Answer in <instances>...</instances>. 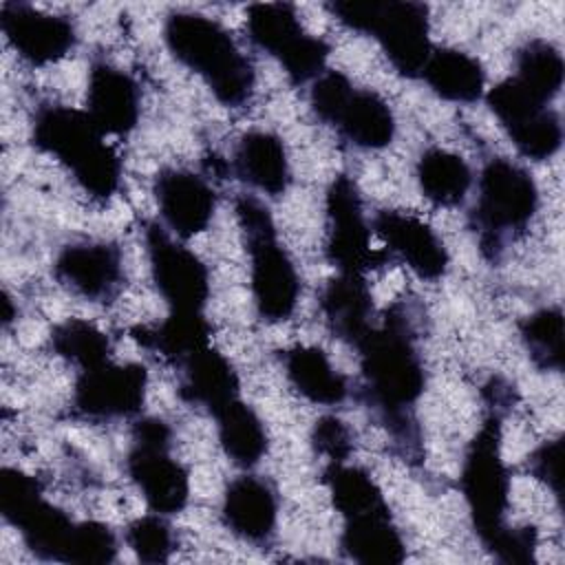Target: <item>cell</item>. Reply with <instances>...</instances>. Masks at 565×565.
<instances>
[{
	"mask_svg": "<svg viewBox=\"0 0 565 565\" xmlns=\"http://www.w3.org/2000/svg\"><path fill=\"white\" fill-rule=\"evenodd\" d=\"M369 406H373L395 437L413 441L411 408L424 393L426 375L415 347L413 327L402 305H393L380 324L355 347Z\"/></svg>",
	"mask_w": 565,
	"mask_h": 565,
	"instance_id": "6da1fadb",
	"label": "cell"
},
{
	"mask_svg": "<svg viewBox=\"0 0 565 565\" xmlns=\"http://www.w3.org/2000/svg\"><path fill=\"white\" fill-rule=\"evenodd\" d=\"M353 88L355 86L351 84V79L347 75H342L340 71H324L311 84L309 104H311L313 115L322 124L331 126L335 115L340 113V108L344 106V102L349 99Z\"/></svg>",
	"mask_w": 565,
	"mask_h": 565,
	"instance_id": "74e56055",
	"label": "cell"
},
{
	"mask_svg": "<svg viewBox=\"0 0 565 565\" xmlns=\"http://www.w3.org/2000/svg\"><path fill=\"white\" fill-rule=\"evenodd\" d=\"M218 444L225 457L238 468H254L267 452V430L256 411L241 397L223 406L216 415Z\"/></svg>",
	"mask_w": 565,
	"mask_h": 565,
	"instance_id": "83f0119b",
	"label": "cell"
},
{
	"mask_svg": "<svg viewBox=\"0 0 565 565\" xmlns=\"http://www.w3.org/2000/svg\"><path fill=\"white\" fill-rule=\"evenodd\" d=\"M243 245L249 254V287L254 307L265 322H285L291 318L300 296V278L294 260L276 236V225L267 205L241 194L234 203Z\"/></svg>",
	"mask_w": 565,
	"mask_h": 565,
	"instance_id": "277c9868",
	"label": "cell"
},
{
	"mask_svg": "<svg viewBox=\"0 0 565 565\" xmlns=\"http://www.w3.org/2000/svg\"><path fill=\"white\" fill-rule=\"evenodd\" d=\"M141 110L137 82L108 62H95L88 71L86 113L104 135H128Z\"/></svg>",
	"mask_w": 565,
	"mask_h": 565,
	"instance_id": "ac0fdd59",
	"label": "cell"
},
{
	"mask_svg": "<svg viewBox=\"0 0 565 565\" xmlns=\"http://www.w3.org/2000/svg\"><path fill=\"white\" fill-rule=\"evenodd\" d=\"M324 212V256L338 274L366 276V271L388 263L391 256L386 249L371 247V225L366 223L362 196L351 177H333L327 188Z\"/></svg>",
	"mask_w": 565,
	"mask_h": 565,
	"instance_id": "30bf717a",
	"label": "cell"
},
{
	"mask_svg": "<svg viewBox=\"0 0 565 565\" xmlns=\"http://www.w3.org/2000/svg\"><path fill=\"white\" fill-rule=\"evenodd\" d=\"M563 441L561 437L543 441L530 457V472L543 481L556 499L563 497Z\"/></svg>",
	"mask_w": 565,
	"mask_h": 565,
	"instance_id": "60d3db41",
	"label": "cell"
},
{
	"mask_svg": "<svg viewBox=\"0 0 565 565\" xmlns=\"http://www.w3.org/2000/svg\"><path fill=\"white\" fill-rule=\"evenodd\" d=\"M422 77L437 97L455 104H472L486 90L481 62L459 49H433Z\"/></svg>",
	"mask_w": 565,
	"mask_h": 565,
	"instance_id": "484cf974",
	"label": "cell"
},
{
	"mask_svg": "<svg viewBox=\"0 0 565 565\" xmlns=\"http://www.w3.org/2000/svg\"><path fill=\"white\" fill-rule=\"evenodd\" d=\"M75 523L77 521H73L64 510L40 497L11 525L20 532L31 554H35L42 561L64 563L66 545L71 541Z\"/></svg>",
	"mask_w": 565,
	"mask_h": 565,
	"instance_id": "f546056e",
	"label": "cell"
},
{
	"mask_svg": "<svg viewBox=\"0 0 565 565\" xmlns=\"http://www.w3.org/2000/svg\"><path fill=\"white\" fill-rule=\"evenodd\" d=\"M536 530L534 527H512L505 525L497 536L486 543V550L494 554L501 563L527 565L536 556Z\"/></svg>",
	"mask_w": 565,
	"mask_h": 565,
	"instance_id": "f35d334b",
	"label": "cell"
},
{
	"mask_svg": "<svg viewBox=\"0 0 565 565\" xmlns=\"http://www.w3.org/2000/svg\"><path fill=\"white\" fill-rule=\"evenodd\" d=\"M311 446L318 455L327 457V463L331 461H347L351 455V433L347 424L335 415L320 417L311 428Z\"/></svg>",
	"mask_w": 565,
	"mask_h": 565,
	"instance_id": "ab89813d",
	"label": "cell"
},
{
	"mask_svg": "<svg viewBox=\"0 0 565 565\" xmlns=\"http://www.w3.org/2000/svg\"><path fill=\"white\" fill-rule=\"evenodd\" d=\"M234 174L265 194H282L289 183L285 143L269 130H249L238 139L232 159Z\"/></svg>",
	"mask_w": 565,
	"mask_h": 565,
	"instance_id": "7402d4cb",
	"label": "cell"
},
{
	"mask_svg": "<svg viewBox=\"0 0 565 565\" xmlns=\"http://www.w3.org/2000/svg\"><path fill=\"white\" fill-rule=\"evenodd\" d=\"M327 9L347 29L375 38L399 75H422L433 53L426 4L411 0H335Z\"/></svg>",
	"mask_w": 565,
	"mask_h": 565,
	"instance_id": "5b68a950",
	"label": "cell"
},
{
	"mask_svg": "<svg viewBox=\"0 0 565 565\" xmlns=\"http://www.w3.org/2000/svg\"><path fill=\"white\" fill-rule=\"evenodd\" d=\"M539 207V188L532 174L519 163L494 157L479 174L472 225L479 232V247L488 258H497L505 241L523 230Z\"/></svg>",
	"mask_w": 565,
	"mask_h": 565,
	"instance_id": "8992f818",
	"label": "cell"
},
{
	"mask_svg": "<svg viewBox=\"0 0 565 565\" xmlns=\"http://www.w3.org/2000/svg\"><path fill=\"white\" fill-rule=\"evenodd\" d=\"M320 311L333 338L358 347L373 329V296L364 276L338 274L320 294Z\"/></svg>",
	"mask_w": 565,
	"mask_h": 565,
	"instance_id": "ffe728a7",
	"label": "cell"
},
{
	"mask_svg": "<svg viewBox=\"0 0 565 565\" xmlns=\"http://www.w3.org/2000/svg\"><path fill=\"white\" fill-rule=\"evenodd\" d=\"M126 543L141 563H166L174 552V532L163 514H146L126 527Z\"/></svg>",
	"mask_w": 565,
	"mask_h": 565,
	"instance_id": "e575fe53",
	"label": "cell"
},
{
	"mask_svg": "<svg viewBox=\"0 0 565 565\" xmlns=\"http://www.w3.org/2000/svg\"><path fill=\"white\" fill-rule=\"evenodd\" d=\"M172 430L159 417H141L132 426L126 470L150 512L177 514L190 499V472L170 455Z\"/></svg>",
	"mask_w": 565,
	"mask_h": 565,
	"instance_id": "ba28073f",
	"label": "cell"
},
{
	"mask_svg": "<svg viewBox=\"0 0 565 565\" xmlns=\"http://www.w3.org/2000/svg\"><path fill=\"white\" fill-rule=\"evenodd\" d=\"M179 397L205 408L212 417L238 397V375L230 360L212 344L194 351L181 364Z\"/></svg>",
	"mask_w": 565,
	"mask_h": 565,
	"instance_id": "44dd1931",
	"label": "cell"
},
{
	"mask_svg": "<svg viewBox=\"0 0 565 565\" xmlns=\"http://www.w3.org/2000/svg\"><path fill=\"white\" fill-rule=\"evenodd\" d=\"M342 139L360 150H382L395 137V117L375 90L353 88L331 124Z\"/></svg>",
	"mask_w": 565,
	"mask_h": 565,
	"instance_id": "cb8c5ba5",
	"label": "cell"
},
{
	"mask_svg": "<svg viewBox=\"0 0 565 565\" xmlns=\"http://www.w3.org/2000/svg\"><path fill=\"white\" fill-rule=\"evenodd\" d=\"M154 201L166 225L179 238L201 234L216 210V194L205 177L183 168H163L154 177Z\"/></svg>",
	"mask_w": 565,
	"mask_h": 565,
	"instance_id": "e0dca14e",
	"label": "cell"
},
{
	"mask_svg": "<svg viewBox=\"0 0 565 565\" xmlns=\"http://www.w3.org/2000/svg\"><path fill=\"white\" fill-rule=\"evenodd\" d=\"M163 42L179 64L205 82L216 102L227 108L249 102L254 66L221 22L196 11H172L163 24Z\"/></svg>",
	"mask_w": 565,
	"mask_h": 565,
	"instance_id": "7a4b0ae2",
	"label": "cell"
},
{
	"mask_svg": "<svg viewBox=\"0 0 565 565\" xmlns=\"http://www.w3.org/2000/svg\"><path fill=\"white\" fill-rule=\"evenodd\" d=\"M53 274L71 294L90 302H108L124 285L121 252L106 241L71 243L55 256Z\"/></svg>",
	"mask_w": 565,
	"mask_h": 565,
	"instance_id": "9a60e30c",
	"label": "cell"
},
{
	"mask_svg": "<svg viewBox=\"0 0 565 565\" xmlns=\"http://www.w3.org/2000/svg\"><path fill=\"white\" fill-rule=\"evenodd\" d=\"M565 64L561 51L547 40H530L516 53V73L512 75L536 99L550 104L563 86Z\"/></svg>",
	"mask_w": 565,
	"mask_h": 565,
	"instance_id": "1f68e13d",
	"label": "cell"
},
{
	"mask_svg": "<svg viewBox=\"0 0 565 565\" xmlns=\"http://www.w3.org/2000/svg\"><path fill=\"white\" fill-rule=\"evenodd\" d=\"M459 486L472 527L486 545L508 525L510 508V472L501 455V413L494 404L466 448Z\"/></svg>",
	"mask_w": 565,
	"mask_h": 565,
	"instance_id": "52a82bcc",
	"label": "cell"
},
{
	"mask_svg": "<svg viewBox=\"0 0 565 565\" xmlns=\"http://www.w3.org/2000/svg\"><path fill=\"white\" fill-rule=\"evenodd\" d=\"M342 552L362 565H395L406 558V545L391 519V510H373L344 519Z\"/></svg>",
	"mask_w": 565,
	"mask_h": 565,
	"instance_id": "603a6c76",
	"label": "cell"
},
{
	"mask_svg": "<svg viewBox=\"0 0 565 565\" xmlns=\"http://www.w3.org/2000/svg\"><path fill=\"white\" fill-rule=\"evenodd\" d=\"M146 254L152 282L170 311H203L210 298V274L203 260L157 223L146 227Z\"/></svg>",
	"mask_w": 565,
	"mask_h": 565,
	"instance_id": "7c38bea8",
	"label": "cell"
},
{
	"mask_svg": "<svg viewBox=\"0 0 565 565\" xmlns=\"http://www.w3.org/2000/svg\"><path fill=\"white\" fill-rule=\"evenodd\" d=\"M373 232L413 274L437 280L448 269V249L437 232L422 218L395 210H382L373 218Z\"/></svg>",
	"mask_w": 565,
	"mask_h": 565,
	"instance_id": "2e32d148",
	"label": "cell"
},
{
	"mask_svg": "<svg viewBox=\"0 0 565 565\" xmlns=\"http://www.w3.org/2000/svg\"><path fill=\"white\" fill-rule=\"evenodd\" d=\"M212 327L203 311H170L166 320L154 327H135L132 340L143 349L161 353L166 360L181 364L194 351L210 344Z\"/></svg>",
	"mask_w": 565,
	"mask_h": 565,
	"instance_id": "4316f807",
	"label": "cell"
},
{
	"mask_svg": "<svg viewBox=\"0 0 565 565\" xmlns=\"http://www.w3.org/2000/svg\"><path fill=\"white\" fill-rule=\"evenodd\" d=\"M221 519L234 536L254 545L267 543L278 523V499L274 488L254 475L236 477L223 492Z\"/></svg>",
	"mask_w": 565,
	"mask_h": 565,
	"instance_id": "d6986e66",
	"label": "cell"
},
{
	"mask_svg": "<svg viewBox=\"0 0 565 565\" xmlns=\"http://www.w3.org/2000/svg\"><path fill=\"white\" fill-rule=\"evenodd\" d=\"M521 340L530 360L541 371H561L565 360V329L558 307H545L530 313L521 327Z\"/></svg>",
	"mask_w": 565,
	"mask_h": 565,
	"instance_id": "836d02e7",
	"label": "cell"
},
{
	"mask_svg": "<svg viewBox=\"0 0 565 565\" xmlns=\"http://www.w3.org/2000/svg\"><path fill=\"white\" fill-rule=\"evenodd\" d=\"M415 174L422 194L441 207L459 205L472 185V170L466 159L446 148L424 150Z\"/></svg>",
	"mask_w": 565,
	"mask_h": 565,
	"instance_id": "f1b7e54d",
	"label": "cell"
},
{
	"mask_svg": "<svg viewBox=\"0 0 565 565\" xmlns=\"http://www.w3.org/2000/svg\"><path fill=\"white\" fill-rule=\"evenodd\" d=\"M0 29L9 46L33 66L60 62L77 42V31L68 18L24 2L0 4Z\"/></svg>",
	"mask_w": 565,
	"mask_h": 565,
	"instance_id": "5bb4252c",
	"label": "cell"
},
{
	"mask_svg": "<svg viewBox=\"0 0 565 565\" xmlns=\"http://www.w3.org/2000/svg\"><path fill=\"white\" fill-rule=\"evenodd\" d=\"M104 137L86 110L71 106H42L31 124L33 146L57 159L99 201L110 199L121 181V161Z\"/></svg>",
	"mask_w": 565,
	"mask_h": 565,
	"instance_id": "3957f363",
	"label": "cell"
},
{
	"mask_svg": "<svg viewBox=\"0 0 565 565\" xmlns=\"http://www.w3.org/2000/svg\"><path fill=\"white\" fill-rule=\"evenodd\" d=\"M148 371L139 362H104L79 371L73 391L75 411L93 422L128 419L141 413Z\"/></svg>",
	"mask_w": 565,
	"mask_h": 565,
	"instance_id": "4fadbf2b",
	"label": "cell"
},
{
	"mask_svg": "<svg viewBox=\"0 0 565 565\" xmlns=\"http://www.w3.org/2000/svg\"><path fill=\"white\" fill-rule=\"evenodd\" d=\"M249 40L271 55L294 84L313 82L327 68L331 46L313 38L298 20L294 4L256 2L247 7Z\"/></svg>",
	"mask_w": 565,
	"mask_h": 565,
	"instance_id": "9c48e42d",
	"label": "cell"
},
{
	"mask_svg": "<svg viewBox=\"0 0 565 565\" xmlns=\"http://www.w3.org/2000/svg\"><path fill=\"white\" fill-rule=\"evenodd\" d=\"M42 494V486L35 477L20 468L4 466L0 472V514L11 525L24 514Z\"/></svg>",
	"mask_w": 565,
	"mask_h": 565,
	"instance_id": "8d00e7d4",
	"label": "cell"
},
{
	"mask_svg": "<svg viewBox=\"0 0 565 565\" xmlns=\"http://www.w3.org/2000/svg\"><path fill=\"white\" fill-rule=\"evenodd\" d=\"M282 366L291 388L311 404L335 406L349 393L347 377L335 371L327 353L318 347L296 344L287 349L282 353Z\"/></svg>",
	"mask_w": 565,
	"mask_h": 565,
	"instance_id": "d4e9b609",
	"label": "cell"
},
{
	"mask_svg": "<svg viewBox=\"0 0 565 565\" xmlns=\"http://www.w3.org/2000/svg\"><path fill=\"white\" fill-rule=\"evenodd\" d=\"M486 104L523 157L543 161L558 152L563 143L558 113L536 99L514 77L494 84L486 93Z\"/></svg>",
	"mask_w": 565,
	"mask_h": 565,
	"instance_id": "8fae6325",
	"label": "cell"
},
{
	"mask_svg": "<svg viewBox=\"0 0 565 565\" xmlns=\"http://www.w3.org/2000/svg\"><path fill=\"white\" fill-rule=\"evenodd\" d=\"M117 558V536L99 521H77L66 545L64 563L104 565Z\"/></svg>",
	"mask_w": 565,
	"mask_h": 565,
	"instance_id": "d590c367",
	"label": "cell"
},
{
	"mask_svg": "<svg viewBox=\"0 0 565 565\" xmlns=\"http://www.w3.org/2000/svg\"><path fill=\"white\" fill-rule=\"evenodd\" d=\"M322 481L329 490L335 512H340L342 519L388 508L375 479L360 466L331 461L322 470Z\"/></svg>",
	"mask_w": 565,
	"mask_h": 565,
	"instance_id": "4dcf8cb0",
	"label": "cell"
},
{
	"mask_svg": "<svg viewBox=\"0 0 565 565\" xmlns=\"http://www.w3.org/2000/svg\"><path fill=\"white\" fill-rule=\"evenodd\" d=\"M51 347L55 355L77 366L79 371L108 362L110 340L88 320L68 318L51 331Z\"/></svg>",
	"mask_w": 565,
	"mask_h": 565,
	"instance_id": "d6a6232c",
	"label": "cell"
}]
</instances>
